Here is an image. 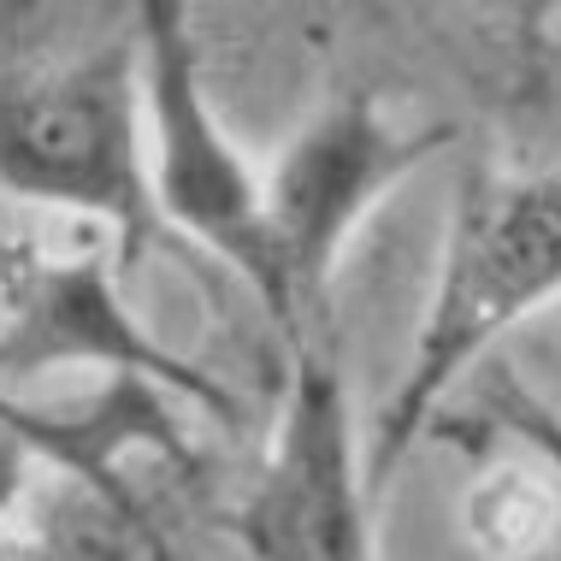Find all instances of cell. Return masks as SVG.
I'll return each mask as SVG.
<instances>
[{
	"label": "cell",
	"mask_w": 561,
	"mask_h": 561,
	"mask_svg": "<svg viewBox=\"0 0 561 561\" xmlns=\"http://www.w3.org/2000/svg\"><path fill=\"white\" fill-rule=\"evenodd\" d=\"M550 301H561V165L467 172L449 207L432 301L414 325L408 367L378 414L367 479L385 484L397 473L402 455L437 426L455 385Z\"/></svg>",
	"instance_id": "cell-1"
},
{
	"label": "cell",
	"mask_w": 561,
	"mask_h": 561,
	"mask_svg": "<svg viewBox=\"0 0 561 561\" xmlns=\"http://www.w3.org/2000/svg\"><path fill=\"white\" fill-rule=\"evenodd\" d=\"M0 190L113 242L125 272L165 225L148 184L136 36L59 66L0 71Z\"/></svg>",
	"instance_id": "cell-2"
},
{
	"label": "cell",
	"mask_w": 561,
	"mask_h": 561,
	"mask_svg": "<svg viewBox=\"0 0 561 561\" xmlns=\"http://www.w3.org/2000/svg\"><path fill=\"white\" fill-rule=\"evenodd\" d=\"M444 142V125H402L373 95L325 101L296 130L284 160L266 172L272 272L261 296V313L278 325V337H290V348L313 343L337 261L367 225V214Z\"/></svg>",
	"instance_id": "cell-3"
},
{
	"label": "cell",
	"mask_w": 561,
	"mask_h": 561,
	"mask_svg": "<svg viewBox=\"0 0 561 561\" xmlns=\"http://www.w3.org/2000/svg\"><path fill=\"white\" fill-rule=\"evenodd\" d=\"M136 66H142L148 118V184L160 225L184 231L225 272L266 296L272 237H266V172L237 148L207 95L202 48H195L190 0H136Z\"/></svg>",
	"instance_id": "cell-4"
},
{
	"label": "cell",
	"mask_w": 561,
	"mask_h": 561,
	"mask_svg": "<svg viewBox=\"0 0 561 561\" xmlns=\"http://www.w3.org/2000/svg\"><path fill=\"white\" fill-rule=\"evenodd\" d=\"M59 367L148 378L160 390H184L207 414H237L231 390L154 343V331L130 313L125 261L113 242L95 237L83 249H48L24 231H0V385Z\"/></svg>",
	"instance_id": "cell-5"
},
{
	"label": "cell",
	"mask_w": 561,
	"mask_h": 561,
	"mask_svg": "<svg viewBox=\"0 0 561 561\" xmlns=\"http://www.w3.org/2000/svg\"><path fill=\"white\" fill-rule=\"evenodd\" d=\"M367 491L343 367L320 343H296L272 444L231 514L242 561H378Z\"/></svg>",
	"instance_id": "cell-6"
},
{
	"label": "cell",
	"mask_w": 561,
	"mask_h": 561,
	"mask_svg": "<svg viewBox=\"0 0 561 561\" xmlns=\"http://www.w3.org/2000/svg\"><path fill=\"white\" fill-rule=\"evenodd\" d=\"M484 414H491V426L514 437V444H526L543 461V473L561 479V414L543 397L520 385V378H503V385H491V397H484Z\"/></svg>",
	"instance_id": "cell-7"
},
{
	"label": "cell",
	"mask_w": 561,
	"mask_h": 561,
	"mask_svg": "<svg viewBox=\"0 0 561 561\" xmlns=\"http://www.w3.org/2000/svg\"><path fill=\"white\" fill-rule=\"evenodd\" d=\"M30 461H36V455L24 449V437L0 426V520H12V508L24 503V491H30Z\"/></svg>",
	"instance_id": "cell-8"
}]
</instances>
